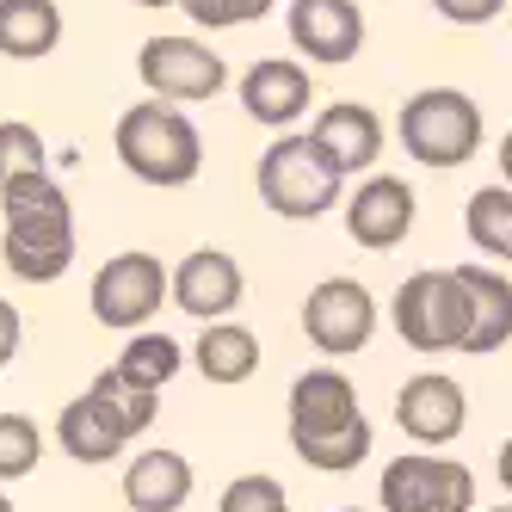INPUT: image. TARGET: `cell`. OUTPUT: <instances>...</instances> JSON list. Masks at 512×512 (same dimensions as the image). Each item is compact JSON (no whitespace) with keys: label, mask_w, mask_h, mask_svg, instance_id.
<instances>
[{"label":"cell","mask_w":512,"mask_h":512,"mask_svg":"<svg viewBox=\"0 0 512 512\" xmlns=\"http://www.w3.org/2000/svg\"><path fill=\"white\" fill-rule=\"evenodd\" d=\"M0 210H7L0 260H7L13 278L50 284L75 266V210H68L62 186H50V173L7 179V186H0Z\"/></svg>","instance_id":"obj_1"},{"label":"cell","mask_w":512,"mask_h":512,"mask_svg":"<svg viewBox=\"0 0 512 512\" xmlns=\"http://www.w3.org/2000/svg\"><path fill=\"white\" fill-rule=\"evenodd\" d=\"M290 451L321 475H346L371 457V420L340 371H303L290 383Z\"/></svg>","instance_id":"obj_2"},{"label":"cell","mask_w":512,"mask_h":512,"mask_svg":"<svg viewBox=\"0 0 512 512\" xmlns=\"http://www.w3.org/2000/svg\"><path fill=\"white\" fill-rule=\"evenodd\" d=\"M161 414V389H142L136 377H124L118 364L99 371L87 395H75L56 420V438L75 463H112L136 432H149Z\"/></svg>","instance_id":"obj_3"},{"label":"cell","mask_w":512,"mask_h":512,"mask_svg":"<svg viewBox=\"0 0 512 512\" xmlns=\"http://www.w3.org/2000/svg\"><path fill=\"white\" fill-rule=\"evenodd\" d=\"M112 142H118V161L142 179V186H161V192L192 186L198 167H204V136H198V124L179 112L173 99L130 105V112L118 118Z\"/></svg>","instance_id":"obj_4"},{"label":"cell","mask_w":512,"mask_h":512,"mask_svg":"<svg viewBox=\"0 0 512 512\" xmlns=\"http://www.w3.org/2000/svg\"><path fill=\"white\" fill-rule=\"evenodd\" d=\"M401 149L420 167H463L482 149V105L457 87H426L401 105Z\"/></svg>","instance_id":"obj_5"},{"label":"cell","mask_w":512,"mask_h":512,"mask_svg":"<svg viewBox=\"0 0 512 512\" xmlns=\"http://www.w3.org/2000/svg\"><path fill=\"white\" fill-rule=\"evenodd\" d=\"M340 167L315 149V136H278L260 155V198L266 210L303 223V216H327L340 204Z\"/></svg>","instance_id":"obj_6"},{"label":"cell","mask_w":512,"mask_h":512,"mask_svg":"<svg viewBox=\"0 0 512 512\" xmlns=\"http://www.w3.org/2000/svg\"><path fill=\"white\" fill-rule=\"evenodd\" d=\"M395 334L414 352H463L469 297L457 272H414L395 290Z\"/></svg>","instance_id":"obj_7"},{"label":"cell","mask_w":512,"mask_h":512,"mask_svg":"<svg viewBox=\"0 0 512 512\" xmlns=\"http://www.w3.org/2000/svg\"><path fill=\"white\" fill-rule=\"evenodd\" d=\"M173 297V272L155 260V253H112L99 272H93V290H87V309L99 327H118V334H130V327H142L161 303Z\"/></svg>","instance_id":"obj_8"},{"label":"cell","mask_w":512,"mask_h":512,"mask_svg":"<svg viewBox=\"0 0 512 512\" xmlns=\"http://www.w3.org/2000/svg\"><path fill=\"white\" fill-rule=\"evenodd\" d=\"M383 512H469L475 506V475L438 451L395 457L377 482Z\"/></svg>","instance_id":"obj_9"},{"label":"cell","mask_w":512,"mask_h":512,"mask_svg":"<svg viewBox=\"0 0 512 512\" xmlns=\"http://www.w3.org/2000/svg\"><path fill=\"white\" fill-rule=\"evenodd\" d=\"M136 75L155 99H173V105H192V99H216L229 87V68L210 44L198 38H149L136 56Z\"/></svg>","instance_id":"obj_10"},{"label":"cell","mask_w":512,"mask_h":512,"mask_svg":"<svg viewBox=\"0 0 512 512\" xmlns=\"http://www.w3.org/2000/svg\"><path fill=\"white\" fill-rule=\"evenodd\" d=\"M303 334L321 346V352H364L377 334V303H371V290H364L358 278H327L309 290V303H303Z\"/></svg>","instance_id":"obj_11"},{"label":"cell","mask_w":512,"mask_h":512,"mask_svg":"<svg viewBox=\"0 0 512 512\" xmlns=\"http://www.w3.org/2000/svg\"><path fill=\"white\" fill-rule=\"evenodd\" d=\"M408 229H414V186H408V179L377 173V179H364V186L352 192V204H346V235L358 247L389 253Z\"/></svg>","instance_id":"obj_12"},{"label":"cell","mask_w":512,"mask_h":512,"mask_svg":"<svg viewBox=\"0 0 512 512\" xmlns=\"http://www.w3.org/2000/svg\"><path fill=\"white\" fill-rule=\"evenodd\" d=\"M463 420H469V401H463V389H457L451 377H438V371L414 377L408 389L395 395V426L408 432V438H420L426 451L451 445V438L463 432Z\"/></svg>","instance_id":"obj_13"},{"label":"cell","mask_w":512,"mask_h":512,"mask_svg":"<svg viewBox=\"0 0 512 512\" xmlns=\"http://www.w3.org/2000/svg\"><path fill=\"white\" fill-rule=\"evenodd\" d=\"M290 44L309 62H352L364 44V19L352 0H290Z\"/></svg>","instance_id":"obj_14"},{"label":"cell","mask_w":512,"mask_h":512,"mask_svg":"<svg viewBox=\"0 0 512 512\" xmlns=\"http://www.w3.org/2000/svg\"><path fill=\"white\" fill-rule=\"evenodd\" d=\"M241 266L229 260V253H216V247H198L186 253V260L173 266V303L198 315V321H223L235 303H241Z\"/></svg>","instance_id":"obj_15"},{"label":"cell","mask_w":512,"mask_h":512,"mask_svg":"<svg viewBox=\"0 0 512 512\" xmlns=\"http://www.w3.org/2000/svg\"><path fill=\"white\" fill-rule=\"evenodd\" d=\"M309 75L297 62H284V56H272V62H253L247 75H241V105H247V118L253 124H266V130H284V124H297L303 112H309Z\"/></svg>","instance_id":"obj_16"},{"label":"cell","mask_w":512,"mask_h":512,"mask_svg":"<svg viewBox=\"0 0 512 512\" xmlns=\"http://www.w3.org/2000/svg\"><path fill=\"white\" fill-rule=\"evenodd\" d=\"M309 136H315V149L334 161L340 173H364V167H377V155H383L377 112H371V105H352V99L327 105V112L309 124Z\"/></svg>","instance_id":"obj_17"},{"label":"cell","mask_w":512,"mask_h":512,"mask_svg":"<svg viewBox=\"0 0 512 512\" xmlns=\"http://www.w3.org/2000/svg\"><path fill=\"white\" fill-rule=\"evenodd\" d=\"M463 278V297H469V334H463V352L488 358L512 340V284L488 266H457Z\"/></svg>","instance_id":"obj_18"},{"label":"cell","mask_w":512,"mask_h":512,"mask_svg":"<svg viewBox=\"0 0 512 512\" xmlns=\"http://www.w3.org/2000/svg\"><path fill=\"white\" fill-rule=\"evenodd\" d=\"M124 500L130 512H179L192 500V463L179 451H142L124 469Z\"/></svg>","instance_id":"obj_19"},{"label":"cell","mask_w":512,"mask_h":512,"mask_svg":"<svg viewBox=\"0 0 512 512\" xmlns=\"http://www.w3.org/2000/svg\"><path fill=\"white\" fill-rule=\"evenodd\" d=\"M62 38V13L56 0H0V56L13 62H38Z\"/></svg>","instance_id":"obj_20"},{"label":"cell","mask_w":512,"mask_h":512,"mask_svg":"<svg viewBox=\"0 0 512 512\" xmlns=\"http://www.w3.org/2000/svg\"><path fill=\"white\" fill-rule=\"evenodd\" d=\"M192 358H198L204 383H247L260 371V340H253V327H241V321H210L198 334Z\"/></svg>","instance_id":"obj_21"},{"label":"cell","mask_w":512,"mask_h":512,"mask_svg":"<svg viewBox=\"0 0 512 512\" xmlns=\"http://www.w3.org/2000/svg\"><path fill=\"white\" fill-rule=\"evenodd\" d=\"M463 229L469 241L488 253V260H506L512 266V186H482L463 210Z\"/></svg>","instance_id":"obj_22"},{"label":"cell","mask_w":512,"mask_h":512,"mask_svg":"<svg viewBox=\"0 0 512 512\" xmlns=\"http://www.w3.org/2000/svg\"><path fill=\"white\" fill-rule=\"evenodd\" d=\"M179 364H186V352H179L173 334H136V340L124 346V358H118V371L136 377L142 389H161V383L179 377Z\"/></svg>","instance_id":"obj_23"},{"label":"cell","mask_w":512,"mask_h":512,"mask_svg":"<svg viewBox=\"0 0 512 512\" xmlns=\"http://www.w3.org/2000/svg\"><path fill=\"white\" fill-rule=\"evenodd\" d=\"M44 463V432L31 414H0V482H19Z\"/></svg>","instance_id":"obj_24"},{"label":"cell","mask_w":512,"mask_h":512,"mask_svg":"<svg viewBox=\"0 0 512 512\" xmlns=\"http://www.w3.org/2000/svg\"><path fill=\"white\" fill-rule=\"evenodd\" d=\"M50 155H44V136L31 130V124H0V186L7 179H25V173H44Z\"/></svg>","instance_id":"obj_25"},{"label":"cell","mask_w":512,"mask_h":512,"mask_svg":"<svg viewBox=\"0 0 512 512\" xmlns=\"http://www.w3.org/2000/svg\"><path fill=\"white\" fill-rule=\"evenodd\" d=\"M216 512H290V494H284L278 475H235Z\"/></svg>","instance_id":"obj_26"},{"label":"cell","mask_w":512,"mask_h":512,"mask_svg":"<svg viewBox=\"0 0 512 512\" xmlns=\"http://www.w3.org/2000/svg\"><path fill=\"white\" fill-rule=\"evenodd\" d=\"M179 7H186L192 25L223 31V25H253V19H266L278 0H179Z\"/></svg>","instance_id":"obj_27"},{"label":"cell","mask_w":512,"mask_h":512,"mask_svg":"<svg viewBox=\"0 0 512 512\" xmlns=\"http://www.w3.org/2000/svg\"><path fill=\"white\" fill-rule=\"evenodd\" d=\"M432 7L445 13L451 25H488V19L506 7V0H432Z\"/></svg>","instance_id":"obj_28"},{"label":"cell","mask_w":512,"mask_h":512,"mask_svg":"<svg viewBox=\"0 0 512 512\" xmlns=\"http://www.w3.org/2000/svg\"><path fill=\"white\" fill-rule=\"evenodd\" d=\"M19 340H25V321H19V309H13L7 297H0V364H13Z\"/></svg>","instance_id":"obj_29"},{"label":"cell","mask_w":512,"mask_h":512,"mask_svg":"<svg viewBox=\"0 0 512 512\" xmlns=\"http://www.w3.org/2000/svg\"><path fill=\"white\" fill-rule=\"evenodd\" d=\"M500 179L512 186V130H506V142H500Z\"/></svg>","instance_id":"obj_30"},{"label":"cell","mask_w":512,"mask_h":512,"mask_svg":"<svg viewBox=\"0 0 512 512\" xmlns=\"http://www.w3.org/2000/svg\"><path fill=\"white\" fill-rule=\"evenodd\" d=\"M500 482H506V494H512V438L500 445Z\"/></svg>","instance_id":"obj_31"},{"label":"cell","mask_w":512,"mask_h":512,"mask_svg":"<svg viewBox=\"0 0 512 512\" xmlns=\"http://www.w3.org/2000/svg\"><path fill=\"white\" fill-rule=\"evenodd\" d=\"M136 7H179V0H136Z\"/></svg>","instance_id":"obj_32"},{"label":"cell","mask_w":512,"mask_h":512,"mask_svg":"<svg viewBox=\"0 0 512 512\" xmlns=\"http://www.w3.org/2000/svg\"><path fill=\"white\" fill-rule=\"evenodd\" d=\"M0 512H13V500H7V494H0Z\"/></svg>","instance_id":"obj_33"},{"label":"cell","mask_w":512,"mask_h":512,"mask_svg":"<svg viewBox=\"0 0 512 512\" xmlns=\"http://www.w3.org/2000/svg\"><path fill=\"white\" fill-rule=\"evenodd\" d=\"M494 512H512V506H494Z\"/></svg>","instance_id":"obj_34"},{"label":"cell","mask_w":512,"mask_h":512,"mask_svg":"<svg viewBox=\"0 0 512 512\" xmlns=\"http://www.w3.org/2000/svg\"><path fill=\"white\" fill-rule=\"evenodd\" d=\"M340 512H358V506H340Z\"/></svg>","instance_id":"obj_35"}]
</instances>
